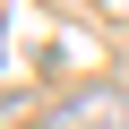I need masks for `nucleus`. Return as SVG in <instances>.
I'll return each instance as SVG.
<instances>
[{
    "label": "nucleus",
    "instance_id": "f257e3e1",
    "mask_svg": "<svg viewBox=\"0 0 129 129\" xmlns=\"http://www.w3.org/2000/svg\"><path fill=\"white\" fill-rule=\"evenodd\" d=\"M43 129H129V95L120 86H78L69 103H52Z\"/></svg>",
    "mask_w": 129,
    "mask_h": 129
}]
</instances>
